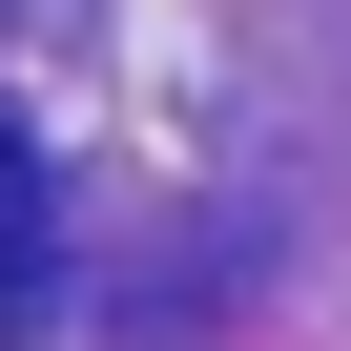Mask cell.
Masks as SVG:
<instances>
[{"label":"cell","instance_id":"1","mask_svg":"<svg viewBox=\"0 0 351 351\" xmlns=\"http://www.w3.org/2000/svg\"><path fill=\"white\" fill-rule=\"evenodd\" d=\"M42 248H62V186H42V145L0 124V330L42 310Z\"/></svg>","mask_w":351,"mask_h":351}]
</instances>
